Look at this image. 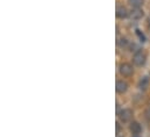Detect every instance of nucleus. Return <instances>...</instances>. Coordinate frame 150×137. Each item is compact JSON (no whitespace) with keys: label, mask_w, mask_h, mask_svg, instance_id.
<instances>
[{"label":"nucleus","mask_w":150,"mask_h":137,"mask_svg":"<svg viewBox=\"0 0 150 137\" xmlns=\"http://www.w3.org/2000/svg\"><path fill=\"white\" fill-rule=\"evenodd\" d=\"M132 117H133V112H132V109L126 108V109H122V110L119 113V120H120L122 123H128V122H130Z\"/></svg>","instance_id":"nucleus-1"},{"label":"nucleus","mask_w":150,"mask_h":137,"mask_svg":"<svg viewBox=\"0 0 150 137\" xmlns=\"http://www.w3.org/2000/svg\"><path fill=\"white\" fill-rule=\"evenodd\" d=\"M119 72L122 77H130L133 74V66L128 63H121L119 66Z\"/></svg>","instance_id":"nucleus-2"},{"label":"nucleus","mask_w":150,"mask_h":137,"mask_svg":"<svg viewBox=\"0 0 150 137\" xmlns=\"http://www.w3.org/2000/svg\"><path fill=\"white\" fill-rule=\"evenodd\" d=\"M133 63L136 66H142L146 63V55L142 51H137L133 57Z\"/></svg>","instance_id":"nucleus-3"},{"label":"nucleus","mask_w":150,"mask_h":137,"mask_svg":"<svg viewBox=\"0 0 150 137\" xmlns=\"http://www.w3.org/2000/svg\"><path fill=\"white\" fill-rule=\"evenodd\" d=\"M127 88H128V85H127V83H125L123 80H119V81H116V85H115V90H116V92H117V93H120V94H123V93L127 91Z\"/></svg>","instance_id":"nucleus-4"},{"label":"nucleus","mask_w":150,"mask_h":137,"mask_svg":"<svg viewBox=\"0 0 150 137\" xmlns=\"http://www.w3.org/2000/svg\"><path fill=\"white\" fill-rule=\"evenodd\" d=\"M127 15H128L127 8L123 7V6H121V5H119V6L116 7V16H117L119 19H125V18H127Z\"/></svg>","instance_id":"nucleus-5"},{"label":"nucleus","mask_w":150,"mask_h":137,"mask_svg":"<svg viewBox=\"0 0 150 137\" xmlns=\"http://www.w3.org/2000/svg\"><path fill=\"white\" fill-rule=\"evenodd\" d=\"M129 130L133 133V134H140L142 128H141V124L139 122H132L130 126H129Z\"/></svg>","instance_id":"nucleus-6"},{"label":"nucleus","mask_w":150,"mask_h":137,"mask_svg":"<svg viewBox=\"0 0 150 137\" xmlns=\"http://www.w3.org/2000/svg\"><path fill=\"white\" fill-rule=\"evenodd\" d=\"M130 16H132V19H134V20H139V19H141V18L143 16V12H142L140 8H133Z\"/></svg>","instance_id":"nucleus-7"},{"label":"nucleus","mask_w":150,"mask_h":137,"mask_svg":"<svg viewBox=\"0 0 150 137\" xmlns=\"http://www.w3.org/2000/svg\"><path fill=\"white\" fill-rule=\"evenodd\" d=\"M148 84H149V78H148V77H143V78L140 80V83H139V87H140L141 90H146V88L148 87Z\"/></svg>","instance_id":"nucleus-8"},{"label":"nucleus","mask_w":150,"mask_h":137,"mask_svg":"<svg viewBox=\"0 0 150 137\" xmlns=\"http://www.w3.org/2000/svg\"><path fill=\"white\" fill-rule=\"evenodd\" d=\"M128 4L133 8H140L143 5V0H128Z\"/></svg>","instance_id":"nucleus-9"},{"label":"nucleus","mask_w":150,"mask_h":137,"mask_svg":"<svg viewBox=\"0 0 150 137\" xmlns=\"http://www.w3.org/2000/svg\"><path fill=\"white\" fill-rule=\"evenodd\" d=\"M117 44H119L121 48H123V47H126V45L128 44V42H127V40H126V38H121V40L117 42Z\"/></svg>","instance_id":"nucleus-10"},{"label":"nucleus","mask_w":150,"mask_h":137,"mask_svg":"<svg viewBox=\"0 0 150 137\" xmlns=\"http://www.w3.org/2000/svg\"><path fill=\"white\" fill-rule=\"evenodd\" d=\"M136 34H137V36L140 37V40H141V42H144V41H146V37H144V35L142 34V33H141V32H140L139 29L136 30Z\"/></svg>","instance_id":"nucleus-11"},{"label":"nucleus","mask_w":150,"mask_h":137,"mask_svg":"<svg viewBox=\"0 0 150 137\" xmlns=\"http://www.w3.org/2000/svg\"><path fill=\"white\" fill-rule=\"evenodd\" d=\"M144 115H146L147 120H149V121H150V108H148V109L144 112Z\"/></svg>","instance_id":"nucleus-12"},{"label":"nucleus","mask_w":150,"mask_h":137,"mask_svg":"<svg viewBox=\"0 0 150 137\" xmlns=\"http://www.w3.org/2000/svg\"><path fill=\"white\" fill-rule=\"evenodd\" d=\"M119 130H120V126H119V123H116V131L119 133Z\"/></svg>","instance_id":"nucleus-13"},{"label":"nucleus","mask_w":150,"mask_h":137,"mask_svg":"<svg viewBox=\"0 0 150 137\" xmlns=\"http://www.w3.org/2000/svg\"><path fill=\"white\" fill-rule=\"evenodd\" d=\"M134 137H139V136H134Z\"/></svg>","instance_id":"nucleus-14"},{"label":"nucleus","mask_w":150,"mask_h":137,"mask_svg":"<svg viewBox=\"0 0 150 137\" xmlns=\"http://www.w3.org/2000/svg\"><path fill=\"white\" fill-rule=\"evenodd\" d=\"M149 21H150V20H149Z\"/></svg>","instance_id":"nucleus-15"}]
</instances>
